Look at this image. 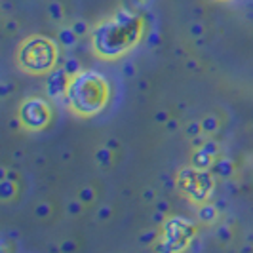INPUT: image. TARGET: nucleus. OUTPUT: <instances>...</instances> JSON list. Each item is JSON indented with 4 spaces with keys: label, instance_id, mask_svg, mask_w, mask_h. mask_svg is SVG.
Listing matches in <instances>:
<instances>
[{
    "label": "nucleus",
    "instance_id": "obj_1",
    "mask_svg": "<svg viewBox=\"0 0 253 253\" xmlns=\"http://www.w3.org/2000/svg\"><path fill=\"white\" fill-rule=\"evenodd\" d=\"M141 29H143V23L135 13L120 10L113 19L101 21L93 29V35H91L93 51L105 59L120 57L139 40Z\"/></svg>",
    "mask_w": 253,
    "mask_h": 253
},
{
    "label": "nucleus",
    "instance_id": "obj_2",
    "mask_svg": "<svg viewBox=\"0 0 253 253\" xmlns=\"http://www.w3.org/2000/svg\"><path fill=\"white\" fill-rule=\"evenodd\" d=\"M109 101V82L95 71H80L69 82L67 103L78 116L101 113Z\"/></svg>",
    "mask_w": 253,
    "mask_h": 253
},
{
    "label": "nucleus",
    "instance_id": "obj_3",
    "mask_svg": "<svg viewBox=\"0 0 253 253\" xmlns=\"http://www.w3.org/2000/svg\"><path fill=\"white\" fill-rule=\"evenodd\" d=\"M57 48L46 37H29L19 44L17 65L21 71L31 75H46L55 67Z\"/></svg>",
    "mask_w": 253,
    "mask_h": 253
},
{
    "label": "nucleus",
    "instance_id": "obj_4",
    "mask_svg": "<svg viewBox=\"0 0 253 253\" xmlns=\"http://www.w3.org/2000/svg\"><path fill=\"white\" fill-rule=\"evenodd\" d=\"M177 185L181 194H185L190 202L202 204L213 189V173L210 169H196L190 166L177 173Z\"/></svg>",
    "mask_w": 253,
    "mask_h": 253
},
{
    "label": "nucleus",
    "instance_id": "obj_5",
    "mask_svg": "<svg viewBox=\"0 0 253 253\" xmlns=\"http://www.w3.org/2000/svg\"><path fill=\"white\" fill-rule=\"evenodd\" d=\"M17 118H19L23 127L31 129V131H40L48 126L51 118L50 105L40 97H29L19 105Z\"/></svg>",
    "mask_w": 253,
    "mask_h": 253
},
{
    "label": "nucleus",
    "instance_id": "obj_6",
    "mask_svg": "<svg viewBox=\"0 0 253 253\" xmlns=\"http://www.w3.org/2000/svg\"><path fill=\"white\" fill-rule=\"evenodd\" d=\"M73 76L61 69H51L46 78V91H48V97L51 99H57L61 95H67V88H69V82H71Z\"/></svg>",
    "mask_w": 253,
    "mask_h": 253
},
{
    "label": "nucleus",
    "instance_id": "obj_7",
    "mask_svg": "<svg viewBox=\"0 0 253 253\" xmlns=\"http://www.w3.org/2000/svg\"><path fill=\"white\" fill-rule=\"evenodd\" d=\"M190 162H192V166L196 169H210L213 166V162H215V158L211 154H208L204 149H196L194 154H192V158H190Z\"/></svg>",
    "mask_w": 253,
    "mask_h": 253
},
{
    "label": "nucleus",
    "instance_id": "obj_8",
    "mask_svg": "<svg viewBox=\"0 0 253 253\" xmlns=\"http://www.w3.org/2000/svg\"><path fill=\"white\" fill-rule=\"evenodd\" d=\"M196 215H198V219L202 221V223H206V225H211L213 221L217 219V208L213 206V204H200L198 206V210H196Z\"/></svg>",
    "mask_w": 253,
    "mask_h": 253
},
{
    "label": "nucleus",
    "instance_id": "obj_9",
    "mask_svg": "<svg viewBox=\"0 0 253 253\" xmlns=\"http://www.w3.org/2000/svg\"><path fill=\"white\" fill-rule=\"evenodd\" d=\"M232 169H234V166H232V162L230 160H215L213 162V166L210 168V171L215 175V177H230L232 175Z\"/></svg>",
    "mask_w": 253,
    "mask_h": 253
},
{
    "label": "nucleus",
    "instance_id": "obj_10",
    "mask_svg": "<svg viewBox=\"0 0 253 253\" xmlns=\"http://www.w3.org/2000/svg\"><path fill=\"white\" fill-rule=\"evenodd\" d=\"M78 40V35L73 31V27H61L59 29V42L65 48H73Z\"/></svg>",
    "mask_w": 253,
    "mask_h": 253
},
{
    "label": "nucleus",
    "instance_id": "obj_11",
    "mask_svg": "<svg viewBox=\"0 0 253 253\" xmlns=\"http://www.w3.org/2000/svg\"><path fill=\"white\" fill-rule=\"evenodd\" d=\"M13 196H15V183H13V179H0V198H2V202H8Z\"/></svg>",
    "mask_w": 253,
    "mask_h": 253
},
{
    "label": "nucleus",
    "instance_id": "obj_12",
    "mask_svg": "<svg viewBox=\"0 0 253 253\" xmlns=\"http://www.w3.org/2000/svg\"><path fill=\"white\" fill-rule=\"evenodd\" d=\"M200 124H202V131L206 135H211V133H215L217 129H219V118H217L215 114H206L202 120H200Z\"/></svg>",
    "mask_w": 253,
    "mask_h": 253
},
{
    "label": "nucleus",
    "instance_id": "obj_13",
    "mask_svg": "<svg viewBox=\"0 0 253 253\" xmlns=\"http://www.w3.org/2000/svg\"><path fill=\"white\" fill-rule=\"evenodd\" d=\"M95 160H97V164L103 166V168L111 164V160H113V152H111V147H107V145H105V147H101L99 151L95 152Z\"/></svg>",
    "mask_w": 253,
    "mask_h": 253
},
{
    "label": "nucleus",
    "instance_id": "obj_14",
    "mask_svg": "<svg viewBox=\"0 0 253 253\" xmlns=\"http://www.w3.org/2000/svg\"><path fill=\"white\" fill-rule=\"evenodd\" d=\"M200 133H204L202 131V124L198 122V120H192V122H189L187 126H185V135L187 137H196V135H200Z\"/></svg>",
    "mask_w": 253,
    "mask_h": 253
},
{
    "label": "nucleus",
    "instance_id": "obj_15",
    "mask_svg": "<svg viewBox=\"0 0 253 253\" xmlns=\"http://www.w3.org/2000/svg\"><path fill=\"white\" fill-rule=\"evenodd\" d=\"M63 69L69 73L71 76H75L80 73V63H78V59H75V57H67L63 63Z\"/></svg>",
    "mask_w": 253,
    "mask_h": 253
},
{
    "label": "nucleus",
    "instance_id": "obj_16",
    "mask_svg": "<svg viewBox=\"0 0 253 253\" xmlns=\"http://www.w3.org/2000/svg\"><path fill=\"white\" fill-rule=\"evenodd\" d=\"M78 198L84 202V206H88L95 200V190L91 189V187H84V189L78 192Z\"/></svg>",
    "mask_w": 253,
    "mask_h": 253
},
{
    "label": "nucleus",
    "instance_id": "obj_17",
    "mask_svg": "<svg viewBox=\"0 0 253 253\" xmlns=\"http://www.w3.org/2000/svg\"><path fill=\"white\" fill-rule=\"evenodd\" d=\"M50 17L53 19V21H59L61 17H63V12H61V4L59 2H51L50 4Z\"/></svg>",
    "mask_w": 253,
    "mask_h": 253
},
{
    "label": "nucleus",
    "instance_id": "obj_18",
    "mask_svg": "<svg viewBox=\"0 0 253 253\" xmlns=\"http://www.w3.org/2000/svg\"><path fill=\"white\" fill-rule=\"evenodd\" d=\"M200 149H204L208 154H211L213 158H217V154H219V145H217L215 141H211V139L206 141V143H204V147H200Z\"/></svg>",
    "mask_w": 253,
    "mask_h": 253
},
{
    "label": "nucleus",
    "instance_id": "obj_19",
    "mask_svg": "<svg viewBox=\"0 0 253 253\" xmlns=\"http://www.w3.org/2000/svg\"><path fill=\"white\" fill-rule=\"evenodd\" d=\"M82 206H84V202L78 198V200H71L69 202V206H67V211L71 213V215H78L80 211H82Z\"/></svg>",
    "mask_w": 253,
    "mask_h": 253
},
{
    "label": "nucleus",
    "instance_id": "obj_20",
    "mask_svg": "<svg viewBox=\"0 0 253 253\" xmlns=\"http://www.w3.org/2000/svg\"><path fill=\"white\" fill-rule=\"evenodd\" d=\"M88 29H89V27L86 25L84 21H76V23H73V31L78 35V38L84 37V35H88Z\"/></svg>",
    "mask_w": 253,
    "mask_h": 253
},
{
    "label": "nucleus",
    "instance_id": "obj_21",
    "mask_svg": "<svg viewBox=\"0 0 253 253\" xmlns=\"http://www.w3.org/2000/svg\"><path fill=\"white\" fill-rule=\"evenodd\" d=\"M156 240V232L154 230H147V232H143L141 234L139 242L143 244V246H149V244H152V242Z\"/></svg>",
    "mask_w": 253,
    "mask_h": 253
},
{
    "label": "nucleus",
    "instance_id": "obj_22",
    "mask_svg": "<svg viewBox=\"0 0 253 253\" xmlns=\"http://www.w3.org/2000/svg\"><path fill=\"white\" fill-rule=\"evenodd\" d=\"M230 236H232V232H230V228H228V225H225V227H221L219 230H217V238H219L221 242L230 240Z\"/></svg>",
    "mask_w": 253,
    "mask_h": 253
},
{
    "label": "nucleus",
    "instance_id": "obj_23",
    "mask_svg": "<svg viewBox=\"0 0 253 253\" xmlns=\"http://www.w3.org/2000/svg\"><path fill=\"white\" fill-rule=\"evenodd\" d=\"M206 133H200V135H196V137H192L190 139V143H192V147L194 149H200V147H204V143H206Z\"/></svg>",
    "mask_w": 253,
    "mask_h": 253
},
{
    "label": "nucleus",
    "instance_id": "obj_24",
    "mask_svg": "<svg viewBox=\"0 0 253 253\" xmlns=\"http://www.w3.org/2000/svg\"><path fill=\"white\" fill-rule=\"evenodd\" d=\"M37 215L40 217V219H44V217L50 215V206L48 204H40L37 208Z\"/></svg>",
    "mask_w": 253,
    "mask_h": 253
},
{
    "label": "nucleus",
    "instance_id": "obj_25",
    "mask_svg": "<svg viewBox=\"0 0 253 253\" xmlns=\"http://www.w3.org/2000/svg\"><path fill=\"white\" fill-rule=\"evenodd\" d=\"M111 213H113V210H111L109 206H103L101 210H99V213H97V219H99V221H107V219L111 217Z\"/></svg>",
    "mask_w": 253,
    "mask_h": 253
},
{
    "label": "nucleus",
    "instance_id": "obj_26",
    "mask_svg": "<svg viewBox=\"0 0 253 253\" xmlns=\"http://www.w3.org/2000/svg\"><path fill=\"white\" fill-rule=\"evenodd\" d=\"M202 33H204V27L200 25V23H194L192 29H190V35H192V37H200Z\"/></svg>",
    "mask_w": 253,
    "mask_h": 253
},
{
    "label": "nucleus",
    "instance_id": "obj_27",
    "mask_svg": "<svg viewBox=\"0 0 253 253\" xmlns=\"http://www.w3.org/2000/svg\"><path fill=\"white\" fill-rule=\"evenodd\" d=\"M156 198V194H154V190H151V189H147L145 190V200L147 202H151V200H154Z\"/></svg>",
    "mask_w": 253,
    "mask_h": 253
},
{
    "label": "nucleus",
    "instance_id": "obj_28",
    "mask_svg": "<svg viewBox=\"0 0 253 253\" xmlns=\"http://www.w3.org/2000/svg\"><path fill=\"white\" fill-rule=\"evenodd\" d=\"M168 120H169V116H168V114H166L164 111L156 114V122H168Z\"/></svg>",
    "mask_w": 253,
    "mask_h": 253
},
{
    "label": "nucleus",
    "instance_id": "obj_29",
    "mask_svg": "<svg viewBox=\"0 0 253 253\" xmlns=\"http://www.w3.org/2000/svg\"><path fill=\"white\" fill-rule=\"evenodd\" d=\"M166 127H168L169 131H175V129H177V122H175V120H168V122H166Z\"/></svg>",
    "mask_w": 253,
    "mask_h": 253
},
{
    "label": "nucleus",
    "instance_id": "obj_30",
    "mask_svg": "<svg viewBox=\"0 0 253 253\" xmlns=\"http://www.w3.org/2000/svg\"><path fill=\"white\" fill-rule=\"evenodd\" d=\"M158 211H162V213H166V210H168V204L166 202H158V208H156Z\"/></svg>",
    "mask_w": 253,
    "mask_h": 253
},
{
    "label": "nucleus",
    "instance_id": "obj_31",
    "mask_svg": "<svg viewBox=\"0 0 253 253\" xmlns=\"http://www.w3.org/2000/svg\"><path fill=\"white\" fill-rule=\"evenodd\" d=\"M131 75H133V65L127 63L126 65V76H131Z\"/></svg>",
    "mask_w": 253,
    "mask_h": 253
},
{
    "label": "nucleus",
    "instance_id": "obj_32",
    "mask_svg": "<svg viewBox=\"0 0 253 253\" xmlns=\"http://www.w3.org/2000/svg\"><path fill=\"white\" fill-rule=\"evenodd\" d=\"M13 29H17V23H13V21H12V23H8V27H6V31H10V33H12Z\"/></svg>",
    "mask_w": 253,
    "mask_h": 253
}]
</instances>
